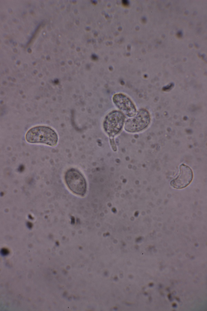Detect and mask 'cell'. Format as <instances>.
Returning <instances> with one entry per match:
<instances>
[{
  "label": "cell",
  "instance_id": "1",
  "mask_svg": "<svg viewBox=\"0 0 207 311\" xmlns=\"http://www.w3.org/2000/svg\"><path fill=\"white\" fill-rule=\"evenodd\" d=\"M25 139L31 143H42L51 146H56L58 138L56 132L51 128L37 126L30 129L26 133Z\"/></svg>",
  "mask_w": 207,
  "mask_h": 311
},
{
  "label": "cell",
  "instance_id": "2",
  "mask_svg": "<svg viewBox=\"0 0 207 311\" xmlns=\"http://www.w3.org/2000/svg\"><path fill=\"white\" fill-rule=\"evenodd\" d=\"M64 179L68 188L73 193L81 196L86 193L87 189L86 179L78 169L74 168L69 169L65 173Z\"/></svg>",
  "mask_w": 207,
  "mask_h": 311
},
{
  "label": "cell",
  "instance_id": "3",
  "mask_svg": "<svg viewBox=\"0 0 207 311\" xmlns=\"http://www.w3.org/2000/svg\"><path fill=\"white\" fill-rule=\"evenodd\" d=\"M125 116L121 112L114 110L105 117L103 123L105 131L112 136L118 133L121 129L125 121Z\"/></svg>",
  "mask_w": 207,
  "mask_h": 311
},
{
  "label": "cell",
  "instance_id": "4",
  "mask_svg": "<svg viewBox=\"0 0 207 311\" xmlns=\"http://www.w3.org/2000/svg\"><path fill=\"white\" fill-rule=\"evenodd\" d=\"M150 121L149 112L146 110L140 109L133 118L128 119L124 125V129L130 132L141 131L146 128Z\"/></svg>",
  "mask_w": 207,
  "mask_h": 311
},
{
  "label": "cell",
  "instance_id": "5",
  "mask_svg": "<svg viewBox=\"0 0 207 311\" xmlns=\"http://www.w3.org/2000/svg\"><path fill=\"white\" fill-rule=\"evenodd\" d=\"M112 99L115 105L127 116L132 117L136 114L137 110L135 105L126 95L121 93L115 94Z\"/></svg>",
  "mask_w": 207,
  "mask_h": 311
},
{
  "label": "cell",
  "instance_id": "6",
  "mask_svg": "<svg viewBox=\"0 0 207 311\" xmlns=\"http://www.w3.org/2000/svg\"><path fill=\"white\" fill-rule=\"evenodd\" d=\"M193 174L192 169L184 164L179 166L178 176L170 182L171 185L176 189H182L188 186L192 182Z\"/></svg>",
  "mask_w": 207,
  "mask_h": 311
},
{
  "label": "cell",
  "instance_id": "7",
  "mask_svg": "<svg viewBox=\"0 0 207 311\" xmlns=\"http://www.w3.org/2000/svg\"><path fill=\"white\" fill-rule=\"evenodd\" d=\"M123 3L125 5H127L128 4V2L127 1L124 0L123 1Z\"/></svg>",
  "mask_w": 207,
  "mask_h": 311
}]
</instances>
